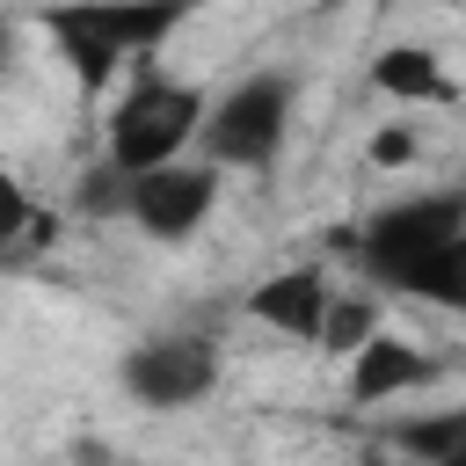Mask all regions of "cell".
Listing matches in <instances>:
<instances>
[{
  "label": "cell",
  "instance_id": "13",
  "mask_svg": "<svg viewBox=\"0 0 466 466\" xmlns=\"http://www.w3.org/2000/svg\"><path fill=\"white\" fill-rule=\"evenodd\" d=\"M80 211H87V218H124V211H131V175L109 167V160L87 167V182H80Z\"/></svg>",
  "mask_w": 466,
  "mask_h": 466
},
{
  "label": "cell",
  "instance_id": "12",
  "mask_svg": "<svg viewBox=\"0 0 466 466\" xmlns=\"http://www.w3.org/2000/svg\"><path fill=\"white\" fill-rule=\"evenodd\" d=\"M393 444H400L415 466H444V459L466 444V408H444V415H408V422H393Z\"/></svg>",
  "mask_w": 466,
  "mask_h": 466
},
{
  "label": "cell",
  "instance_id": "4",
  "mask_svg": "<svg viewBox=\"0 0 466 466\" xmlns=\"http://www.w3.org/2000/svg\"><path fill=\"white\" fill-rule=\"evenodd\" d=\"M116 386H124L138 408H160V415L197 408V400L218 386V342H211V335H189V328L146 335V342H131V350L116 357Z\"/></svg>",
  "mask_w": 466,
  "mask_h": 466
},
{
  "label": "cell",
  "instance_id": "5",
  "mask_svg": "<svg viewBox=\"0 0 466 466\" xmlns=\"http://www.w3.org/2000/svg\"><path fill=\"white\" fill-rule=\"evenodd\" d=\"M211 211H218V167H211V160H175V167L131 175V211H124V218H131L153 248L197 240Z\"/></svg>",
  "mask_w": 466,
  "mask_h": 466
},
{
  "label": "cell",
  "instance_id": "6",
  "mask_svg": "<svg viewBox=\"0 0 466 466\" xmlns=\"http://www.w3.org/2000/svg\"><path fill=\"white\" fill-rule=\"evenodd\" d=\"M328 306H335V277L320 262H284L269 269L255 291H248V320L284 335V342H313L320 350V328H328Z\"/></svg>",
  "mask_w": 466,
  "mask_h": 466
},
{
  "label": "cell",
  "instance_id": "3",
  "mask_svg": "<svg viewBox=\"0 0 466 466\" xmlns=\"http://www.w3.org/2000/svg\"><path fill=\"white\" fill-rule=\"evenodd\" d=\"M466 233V189H415L386 211H371L357 233H342V248L379 277V284H400L415 262H430L444 240Z\"/></svg>",
  "mask_w": 466,
  "mask_h": 466
},
{
  "label": "cell",
  "instance_id": "1",
  "mask_svg": "<svg viewBox=\"0 0 466 466\" xmlns=\"http://www.w3.org/2000/svg\"><path fill=\"white\" fill-rule=\"evenodd\" d=\"M204 124H211V95L197 80L138 66L124 80V95L102 109V160L124 167V175L175 167V160H189V146L204 138Z\"/></svg>",
  "mask_w": 466,
  "mask_h": 466
},
{
  "label": "cell",
  "instance_id": "15",
  "mask_svg": "<svg viewBox=\"0 0 466 466\" xmlns=\"http://www.w3.org/2000/svg\"><path fill=\"white\" fill-rule=\"evenodd\" d=\"M444 466H466V444H459V451H451V459H444Z\"/></svg>",
  "mask_w": 466,
  "mask_h": 466
},
{
  "label": "cell",
  "instance_id": "7",
  "mask_svg": "<svg viewBox=\"0 0 466 466\" xmlns=\"http://www.w3.org/2000/svg\"><path fill=\"white\" fill-rule=\"evenodd\" d=\"M44 29H51L58 58L73 66V87H80V102H102V95L116 87V73H138V66H131V51L109 36L102 7H73V15H51ZM116 95H124V87H116Z\"/></svg>",
  "mask_w": 466,
  "mask_h": 466
},
{
  "label": "cell",
  "instance_id": "10",
  "mask_svg": "<svg viewBox=\"0 0 466 466\" xmlns=\"http://www.w3.org/2000/svg\"><path fill=\"white\" fill-rule=\"evenodd\" d=\"M393 291H408V299H422V306H444V313H466V233L444 240L430 262H415Z\"/></svg>",
  "mask_w": 466,
  "mask_h": 466
},
{
  "label": "cell",
  "instance_id": "11",
  "mask_svg": "<svg viewBox=\"0 0 466 466\" xmlns=\"http://www.w3.org/2000/svg\"><path fill=\"white\" fill-rule=\"evenodd\" d=\"M386 335V320H379V299L371 291H335V306H328V328H320V350L328 357H357L364 342H379Z\"/></svg>",
  "mask_w": 466,
  "mask_h": 466
},
{
  "label": "cell",
  "instance_id": "9",
  "mask_svg": "<svg viewBox=\"0 0 466 466\" xmlns=\"http://www.w3.org/2000/svg\"><path fill=\"white\" fill-rule=\"evenodd\" d=\"M371 87H379L386 102H408V109H415V102H459V95H466L430 44H386V51L371 58Z\"/></svg>",
  "mask_w": 466,
  "mask_h": 466
},
{
  "label": "cell",
  "instance_id": "2",
  "mask_svg": "<svg viewBox=\"0 0 466 466\" xmlns=\"http://www.w3.org/2000/svg\"><path fill=\"white\" fill-rule=\"evenodd\" d=\"M291 109H299V80L291 73H248V80H233L226 95H211V124H204V153L197 160H211L218 175L226 167H269L277 160V146H284V131H291Z\"/></svg>",
  "mask_w": 466,
  "mask_h": 466
},
{
  "label": "cell",
  "instance_id": "14",
  "mask_svg": "<svg viewBox=\"0 0 466 466\" xmlns=\"http://www.w3.org/2000/svg\"><path fill=\"white\" fill-rule=\"evenodd\" d=\"M415 153H422L415 124H379L371 131V167H415Z\"/></svg>",
  "mask_w": 466,
  "mask_h": 466
},
{
  "label": "cell",
  "instance_id": "8",
  "mask_svg": "<svg viewBox=\"0 0 466 466\" xmlns=\"http://www.w3.org/2000/svg\"><path fill=\"white\" fill-rule=\"evenodd\" d=\"M430 379H437V357H430L422 342L393 335V328L350 357V400H357V408H386V400H408V393H422Z\"/></svg>",
  "mask_w": 466,
  "mask_h": 466
}]
</instances>
